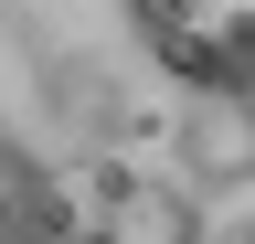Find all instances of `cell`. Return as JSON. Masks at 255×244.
<instances>
[{"label": "cell", "mask_w": 255, "mask_h": 244, "mask_svg": "<svg viewBox=\"0 0 255 244\" xmlns=\"http://www.w3.org/2000/svg\"><path fill=\"white\" fill-rule=\"evenodd\" d=\"M107 244H191V202L159 180H107Z\"/></svg>", "instance_id": "6da1fadb"}, {"label": "cell", "mask_w": 255, "mask_h": 244, "mask_svg": "<svg viewBox=\"0 0 255 244\" xmlns=\"http://www.w3.org/2000/svg\"><path fill=\"white\" fill-rule=\"evenodd\" d=\"M75 244H107V223H85V234H75Z\"/></svg>", "instance_id": "3957f363"}, {"label": "cell", "mask_w": 255, "mask_h": 244, "mask_svg": "<svg viewBox=\"0 0 255 244\" xmlns=\"http://www.w3.org/2000/svg\"><path fill=\"white\" fill-rule=\"evenodd\" d=\"M64 223L53 212V191H43V170L21 160V149H0V244H43Z\"/></svg>", "instance_id": "7a4b0ae2"}]
</instances>
